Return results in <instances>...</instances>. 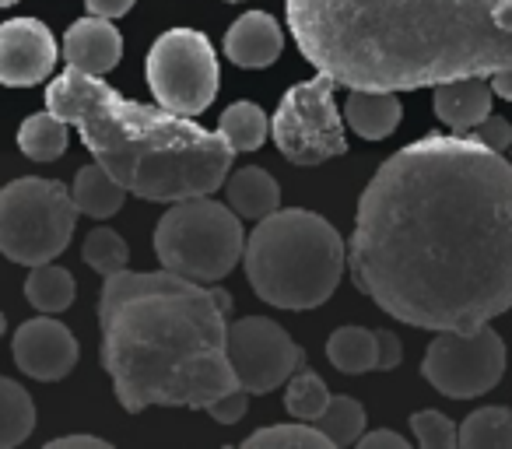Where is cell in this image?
Wrapping results in <instances>:
<instances>
[{"mask_svg": "<svg viewBox=\"0 0 512 449\" xmlns=\"http://www.w3.org/2000/svg\"><path fill=\"white\" fill-rule=\"evenodd\" d=\"M127 260H130V250L113 229H95L92 236L85 239V264L92 271H99L102 278L116 271H127Z\"/></svg>", "mask_w": 512, "mask_h": 449, "instance_id": "cell-29", "label": "cell"}, {"mask_svg": "<svg viewBox=\"0 0 512 449\" xmlns=\"http://www.w3.org/2000/svg\"><path fill=\"white\" fill-rule=\"evenodd\" d=\"M78 207L64 183L25 176L0 190V253L15 264L39 267L71 246Z\"/></svg>", "mask_w": 512, "mask_h": 449, "instance_id": "cell-7", "label": "cell"}, {"mask_svg": "<svg viewBox=\"0 0 512 449\" xmlns=\"http://www.w3.org/2000/svg\"><path fill=\"white\" fill-rule=\"evenodd\" d=\"M344 120L365 141H383L400 123V99L397 92H365L355 88L344 106Z\"/></svg>", "mask_w": 512, "mask_h": 449, "instance_id": "cell-17", "label": "cell"}, {"mask_svg": "<svg viewBox=\"0 0 512 449\" xmlns=\"http://www.w3.org/2000/svg\"><path fill=\"white\" fill-rule=\"evenodd\" d=\"M267 113L256 102H235L221 113V123H218V134L228 141V148L239 155V151H256L260 144L267 141Z\"/></svg>", "mask_w": 512, "mask_h": 449, "instance_id": "cell-24", "label": "cell"}, {"mask_svg": "<svg viewBox=\"0 0 512 449\" xmlns=\"http://www.w3.org/2000/svg\"><path fill=\"white\" fill-rule=\"evenodd\" d=\"M36 428V404L32 397L15 383L0 376V449H11L25 442Z\"/></svg>", "mask_w": 512, "mask_h": 449, "instance_id": "cell-23", "label": "cell"}, {"mask_svg": "<svg viewBox=\"0 0 512 449\" xmlns=\"http://www.w3.org/2000/svg\"><path fill=\"white\" fill-rule=\"evenodd\" d=\"M246 232L232 207L211 197L176 200L155 229V253L165 271L214 285L242 260Z\"/></svg>", "mask_w": 512, "mask_h": 449, "instance_id": "cell-6", "label": "cell"}, {"mask_svg": "<svg viewBox=\"0 0 512 449\" xmlns=\"http://www.w3.org/2000/svg\"><path fill=\"white\" fill-rule=\"evenodd\" d=\"M11 4H18V0H0V8H11Z\"/></svg>", "mask_w": 512, "mask_h": 449, "instance_id": "cell-38", "label": "cell"}, {"mask_svg": "<svg viewBox=\"0 0 512 449\" xmlns=\"http://www.w3.org/2000/svg\"><path fill=\"white\" fill-rule=\"evenodd\" d=\"M148 85L158 106L197 116L218 95V57L204 32L169 29L148 53Z\"/></svg>", "mask_w": 512, "mask_h": 449, "instance_id": "cell-8", "label": "cell"}, {"mask_svg": "<svg viewBox=\"0 0 512 449\" xmlns=\"http://www.w3.org/2000/svg\"><path fill=\"white\" fill-rule=\"evenodd\" d=\"M15 365L25 376L39 379V383H53L64 379L67 372L78 365V341L60 320H53L50 313H43L39 320H29L18 327L15 334Z\"/></svg>", "mask_w": 512, "mask_h": 449, "instance_id": "cell-13", "label": "cell"}, {"mask_svg": "<svg viewBox=\"0 0 512 449\" xmlns=\"http://www.w3.org/2000/svg\"><path fill=\"white\" fill-rule=\"evenodd\" d=\"M491 81L488 78H456L435 85V116L453 134H470L481 120L491 116Z\"/></svg>", "mask_w": 512, "mask_h": 449, "instance_id": "cell-16", "label": "cell"}, {"mask_svg": "<svg viewBox=\"0 0 512 449\" xmlns=\"http://www.w3.org/2000/svg\"><path fill=\"white\" fill-rule=\"evenodd\" d=\"M358 446L362 449H407V439L397 432H390V428H379V432H369L358 439Z\"/></svg>", "mask_w": 512, "mask_h": 449, "instance_id": "cell-34", "label": "cell"}, {"mask_svg": "<svg viewBox=\"0 0 512 449\" xmlns=\"http://www.w3.org/2000/svg\"><path fill=\"white\" fill-rule=\"evenodd\" d=\"M74 295H78V285H74L71 271H64V267H57L50 260V264H39L32 267L29 281H25V299L32 302V309H39V313H64V309H71Z\"/></svg>", "mask_w": 512, "mask_h": 449, "instance_id": "cell-21", "label": "cell"}, {"mask_svg": "<svg viewBox=\"0 0 512 449\" xmlns=\"http://www.w3.org/2000/svg\"><path fill=\"white\" fill-rule=\"evenodd\" d=\"M246 404H249V390L246 386H232L228 393H221L218 400H211L207 404V411H211V418L218 421V425H235V421L246 414Z\"/></svg>", "mask_w": 512, "mask_h": 449, "instance_id": "cell-31", "label": "cell"}, {"mask_svg": "<svg viewBox=\"0 0 512 449\" xmlns=\"http://www.w3.org/2000/svg\"><path fill=\"white\" fill-rule=\"evenodd\" d=\"M4 327H8V323H4V313H0V337H4Z\"/></svg>", "mask_w": 512, "mask_h": 449, "instance_id": "cell-39", "label": "cell"}, {"mask_svg": "<svg viewBox=\"0 0 512 449\" xmlns=\"http://www.w3.org/2000/svg\"><path fill=\"white\" fill-rule=\"evenodd\" d=\"M46 109L81 130L85 148L130 193L155 204L211 197L232 169L235 151L218 130L165 106L123 99L102 78L67 67L46 85Z\"/></svg>", "mask_w": 512, "mask_h": 449, "instance_id": "cell-4", "label": "cell"}, {"mask_svg": "<svg viewBox=\"0 0 512 449\" xmlns=\"http://www.w3.org/2000/svg\"><path fill=\"white\" fill-rule=\"evenodd\" d=\"M302 348L267 316H246L228 327V362L249 393H271L302 365Z\"/></svg>", "mask_w": 512, "mask_h": 449, "instance_id": "cell-11", "label": "cell"}, {"mask_svg": "<svg viewBox=\"0 0 512 449\" xmlns=\"http://www.w3.org/2000/svg\"><path fill=\"white\" fill-rule=\"evenodd\" d=\"M123 57V36L113 29L109 18H81L67 29L64 36V60L81 74L102 78L109 74Z\"/></svg>", "mask_w": 512, "mask_h": 449, "instance_id": "cell-14", "label": "cell"}, {"mask_svg": "<svg viewBox=\"0 0 512 449\" xmlns=\"http://www.w3.org/2000/svg\"><path fill=\"white\" fill-rule=\"evenodd\" d=\"M246 281L267 306L302 313L337 292L348 246L327 218L313 211H274L260 218L242 250Z\"/></svg>", "mask_w": 512, "mask_h": 449, "instance_id": "cell-5", "label": "cell"}, {"mask_svg": "<svg viewBox=\"0 0 512 449\" xmlns=\"http://www.w3.org/2000/svg\"><path fill=\"white\" fill-rule=\"evenodd\" d=\"M85 4L92 15L109 18V22H113V18H123L130 8H134V0H85Z\"/></svg>", "mask_w": 512, "mask_h": 449, "instance_id": "cell-35", "label": "cell"}, {"mask_svg": "<svg viewBox=\"0 0 512 449\" xmlns=\"http://www.w3.org/2000/svg\"><path fill=\"white\" fill-rule=\"evenodd\" d=\"M404 358V348H400V337L393 330H376V369L390 372L400 365Z\"/></svg>", "mask_w": 512, "mask_h": 449, "instance_id": "cell-33", "label": "cell"}, {"mask_svg": "<svg viewBox=\"0 0 512 449\" xmlns=\"http://www.w3.org/2000/svg\"><path fill=\"white\" fill-rule=\"evenodd\" d=\"M414 439L425 449H453L460 446V428L453 425V418H446L442 411H418L411 418Z\"/></svg>", "mask_w": 512, "mask_h": 449, "instance_id": "cell-30", "label": "cell"}, {"mask_svg": "<svg viewBox=\"0 0 512 449\" xmlns=\"http://www.w3.org/2000/svg\"><path fill=\"white\" fill-rule=\"evenodd\" d=\"M334 446H351L365 432V407L355 397H330L327 411L313 421Z\"/></svg>", "mask_w": 512, "mask_h": 449, "instance_id": "cell-27", "label": "cell"}, {"mask_svg": "<svg viewBox=\"0 0 512 449\" xmlns=\"http://www.w3.org/2000/svg\"><path fill=\"white\" fill-rule=\"evenodd\" d=\"M109 449L106 439H95V435H64V439H50L46 442V449Z\"/></svg>", "mask_w": 512, "mask_h": 449, "instance_id": "cell-36", "label": "cell"}, {"mask_svg": "<svg viewBox=\"0 0 512 449\" xmlns=\"http://www.w3.org/2000/svg\"><path fill=\"white\" fill-rule=\"evenodd\" d=\"M358 292L421 330H477L512 309V162L477 137L425 134L358 197Z\"/></svg>", "mask_w": 512, "mask_h": 449, "instance_id": "cell-1", "label": "cell"}, {"mask_svg": "<svg viewBox=\"0 0 512 449\" xmlns=\"http://www.w3.org/2000/svg\"><path fill=\"white\" fill-rule=\"evenodd\" d=\"M127 186L120 183L116 176H109L102 165H85L78 169L74 176V186H71V197H74V207L88 218H109L123 207L127 200Z\"/></svg>", "mask_w": 512, "mask_h": 449, "instance_id": "cell-19", "label": "cell"}, {"mask_svg": "<svg viewBox=\"0 0 512 449\" xmlns=\"http://www.w3.org/2000/svg\"><path fill=\"white\" fill-rule=\"evenodd\" d=\"M67 127H71V123L53 113V109L36 113L18 130V148H22L32 162H53V158H60L67 151V141H71V130Z\"/></svg>", "mask_w": 512, "mask_h": 449, "instance_id": "cell-20", "label": "cell"}, {"mask_svg": "<svg viewBox=\"0 0 512 449\" xmlns=\"http://www.w3.org/2000/svg\"><path fill=\"white\" fill-rule=\"evenodd\" d=\"M225 288L172 271H116L99 295L102 365L130 414L204 407L239 386L228 362Z\"/></svg>", "mask_w": 512, "mask_h": 449, "instance_id": "cell-3", "label": "cell"}, {"mask_svg": "<svg viewBox=\"0 0 512 449\" xmlns=\"http://www.w3.org/2000/svg\"><path fill=\"white\" fill-rule=\"evenodd\" d=\"M228 4H239V0H228Z\"/></svg>", "mask_w": 512, "mask_h": 449, "instance_id": "cell-40", "label": "cell"}, {"mask_svg": "<svg viewBox=\"0 0 512 449\" xmlns=\"http://www.w3.org/2000/svg\"><path fill=\"white\" fill-rule=\"evenodd\" d=\"M337 81L330 74H316L313 81L288 88L274 113L271 134L278 151L295 165H320L348 151L344 123L334 102Z\"/></svg>", "mask_w": 512, "mask_h": 449, "instance_id": "cell-9", "label": "cell"}, {"mask_svg": "<svg viewBox=\"0 0 512 449\" xmlns=\"http://www.w3.org/2000/svg\"><path fill=\"white\" fill-rule=\"evenodd\" d=\"M288 29L302 57L351 92L512 71V0H288Z\"/></svg>", "mask_w": 512, "mask_h": 449, "instance_id": "cell-2", "label": "cell"}, {"mask_svg": "<svg viewBox=\"0 0 512 449\" xmlns=\"http://www.w3.org/2000/svg\"><path fill=\"white\" fill-rule=\"evenodd\" d=\"M281 50H285V36H281V25L267 11L242 15L225 36V57L235 67H249V71L271 67L281 57Z\"/></svg>", "mask_w": 512, "mask_h": 449, "instance_id": "cell-15", "label": "cell"}, {"mask_svg": "<svg viewBox=\"0 0 512 449\" xmlns=\"http://www.w3.org/2000/svg\"><path fill=\"white\" fill-rule=\"evenodd\" d=\"M470 137H477L481 144H488L491 151H509L512 148V127H509V120H502V116H488V120H481L474 130H470Z\"/></svg>", "mask_w": 512, "mask_h": 449, "instance_id": "cell-32", "label": "cell"}, {"mask_svg": "<svg viewBox=\"0 0 512 449\" xmlns=\"http://www.w3.org/2000/svg\"><path fill=\"white\" fill-rule=\"evenodd\" d=\"M242 449H334V442L320 432L316 425L295 421V425H274L246 435Z\"/></svg>", "mask_w": 512, "mask_h": 449, "instance_id": "cell-26", "label": "cell"}, {"mask_svg": "<svg viewBox=\"0 0 512 449\" xmlns=\"http://www.w3.org/2000/svg\"><path fill=\"white\" fill-rule=\"evenodd\" d=\"M330 404V390L327 383H323L316 372L302 369L299 376H292V383H288V393H285V407L292 418L299 421H316L323 411H327Z\"/></svg>", "mask_w": 512, "mask_h": 449, "instance_id": "cell-28", "label": "cell"}, {"mask_svg": "<svg viewBox=\"0 0 512 449\" xmlns=\"http://www.w3.org/2000/svg\"><path fill=\"white\" fill-rule=\"evenodd\" d=\"M327 358L334 362L337 372L348 376H362V372L376 369V334L365 327H341L330 334Z\"/></svg>", "mask_w": 512, "mask_h": 449, "instance_id": "cell-22", "label": "cell"}, {"mask_svg": "<svg viewBox=\"0 0 512 449\" xmlns=\"http://www.w3.org/2000/svg\"><path fill=\"white\" fill-rule=\"evenodd\" d=\"M228 204H232V211L239 214V218L260 221V218H267V214L278 211L281 186L267 169L249 165V169H239L232 179H228Z\"/></svg>", "mask_w": 512, "mask_h": 449, "instance_id": "cell-18", "label": "cell"}, {"mask_svg": "<svg viewBox=\"0 0 512 449\" xmlns=\"http://www.w3.org/2000/svg\"><path fill=\"white\" fill-rule=\"evenodd\" d=\"M463 449H512V411L509 407H481L460 425Z\"/></svg>", "mask_w": 512, "mask_h": 449, "instance_id": "cell-25", "label": "cell"}, {"mask_svg": "<svg viewBox=\"0 0 512 449\" xmlns=\"http://www.w3.org/2000/svg\"><path fill=\"white\" fill-rule=\"evenodd\" d=\"M421 376L449 400H474L505 376V344L484 323L477 330H439L425 351Z\"/></svg>", "mask_w": 512, "mask_h": 449, "instance_id": "cell-10", "label": "cell"}, {"mask_svg": "<svg viewBox=\"0 0 512 449\" xmlns=\"http://www.w3.org/2000/svg\"><path fill=\"white\" fill-rule=\"evenodd\" d=\"M60 60L57 39L39 18H11L0 25V85H43Z\"/></svg>", "mask_w": 512, "mask_h": 449, "instance_id": "cell-12", "label": "cell"}, {"mask_svg": "<svg viewBox=\"0 0 512 449\" xmlns=\"http://www.w3.org/2000/svg\"><path fill=\"white\" fill-rule=\"evenodd\" d=\"M491 92L498 95V99H505V102H512V71H498V74H491Z\"/></svg>", "mask_w": 512, "mask_h": 449, "instance_id": "cell-37", "label": "cell"}]
</instances>
